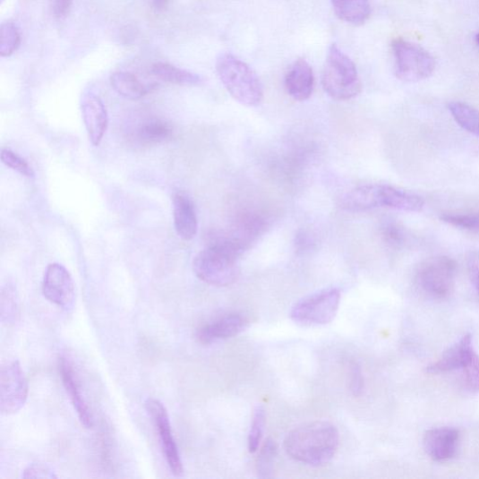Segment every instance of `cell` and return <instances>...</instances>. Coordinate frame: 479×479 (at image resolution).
I'll list each match as a JSON object with an SVG mask.
<instances>
[{
  "instance_id": "obj_1",
  "label": "cell",
  "mask_w": 479,
  "mask_h": 479,
  "mask_svg": "<svg viewBox=\"0 0 479 479\" xmlns=\"http://www.w3.org/2000/svg\"><path fill=\"white\" fill-rule=\"evenodd\" d=\"M287 453L302 464L321 466L335 457L339 447V432L327 422H314L291 431L285 440Z\"/></svg>"
},
{
  "instance_id": "obj_2",
  "label": "cell",
  "mask_w": 479,
  "mask_h": 479,
  "mask_svg": "<svg viewBox=\"0 0 479 479\" xmlns=\"http://www.w3.org/2000/svg\"><path fill=\"white\" fill-rule=\"evenodd\" d=\"M244 252L243 248L232 238L220 235L195 257L194 273L208 285L231 286L239 278L238 260Z\"/></svg>"
},
{
  "instance_id": "obj_3",
  "label": "cell",
  "mask_w": 479,
  "mask_h": 479,
  "mask_svg": "<svg viewBox=\"0 0 479 479\" xmlns=\"http://www.w3.org/2000/svg\"><path fill=\"white\" fill-rule=\"evenodd\" d=\"M217 72L228 94L242 106H260L264 97L262 83L244 61L232 54H222L217 60Z\"/></svg>"
},
{
  "instance_id": "obj_4",
  "label": "cell",
  "mask_w": 479,
  "mask_h": 479,
  "mask_svg": "<svg viewBox=\"0 0 479 479\" xmlns=\"http://www.w3.org/2000/svg\"><path fill=\"white\" fill-rule=\"evenodd\" d=\"M321 83L327 95L339 101L356 98L363 90L356 65L337 45L329 48Z\"/></svg>"
},
{
  "instance_id": "obj_5",
  "label": "cell",
  "mask_w": 479,
  "mask_h": 479,
  "mask_svg": "<svg viewBox=\"0 0 479 479\" xmlns=\"http://www.w3.org/2000/svg\"><path fill=\"white\" fill-rule=\"evenodd\" d=\"M457 264L446 256L423 261L415 272V285L420 293L432 300L448 298L455 285Z\"/></svg>"
},
{
  "instance_id": "obj_6",
  "label": "cell",
  "mask_w": 479,
  "mask_h": 479,
  "mask_svg": "<svg viewBox=\"0 0 479 479\" xmlns=\"http://www.w3.org/2000/svg\"><path fill=\"white\" fill-rule=\"evenodd\" d=\"M395 74L404 81L416 82L429 78L435 69L433 56L424 48L404 38L392 41Z\"/></svg>"
},
{
  "instance_id": "obj_7",
  "label": "cell",
  "mask_w": 479,
  "mask_h": 479,
  "mask_svg": "<svg viewBox=\"0 0 479 479\" xmlns=\"http://www.w3.org/2000/svg\"><path fill=\"white\" fill-rule=\"evenodd\" d=\"M341 301L340 290L325 288L295 304L290 318L302 325H325L335 320Z\"/></svg>"
},
{
  "instance_id": "obj_8",
  "label": "cell",
  "mask_w": 479,
  "mask_h": 479,
  "mask_svg": "<svg viewBox=\"0 0 479 479\" xmlns=\"http://www.w3.org/2000/svg\"><path fill=\"white\" fill-rule=\"evenodd\" d=\"M29 397V383L18 361L0 367V411L13 415L22 408Z\"/></svg>"
},
{
  "instance_id": "obj_9",
  "label": "cell",
  "mask_w": 479,
  "mask_h": 479,
  "mask_svg": "<svg viewBox=\"0 0 479 479\" xmlns=\"http://www.w3.org/2000/svg\"><path fill=\"white\" fill-rule=\"evenodd\" d=\"M145 408H147L158 431L160 443L167 463H168L172 473L175 476H181L184 473V467L172 432L168 412H167L162 403L154 398H150L145 402Z\"/></svg>"
},
{
  "instance_id": "obj_10",
  "label": "cell",
  "mask_w": 479,
  "mask_h": 479,
  "mask_svg": "<svg viewBox=\"0 0 479 479\" xmlns=\"http://www.w3.org/2000/svg\"><path fill=\"white\" fill-rule=\"evenodd\" d=\"M43 293L45 297L64 309L72 310L75 304V286L69 270L59 263H52L44 278Z\"/></svg>"
},
{
  "instance_id": "obj_11",
  "label": "cell",
  "mask_w": 479,
  "mask_h": 479,
  "mask_svg": "<svg viewBox=\"0 0 479 479\" xmlns=\"http://www.w3.org/2000/svg\"><path fill=\"white\" fill-rule=\"evenodd\" d=\"M461 433L455 428H435L423 436L425 452L435 462H446L456 455L460 444Z\"/></svg>"
},
{
  "instance_id": "obj_12",
  "label": "cell",
  "mask_w": 479,
  "mask_h": 479,
  "mask_svg": "<svg viewBox=\"0 0 479 479\" xmlns=\"http://www.w3.org/2000/svg\"><path fill=\"white\" fill-rule=\"evenodd\" d=\"M81 110L89 138L98 147L108 128V114L98 96L92 92L83 95Z\"/></svg>"
},
{
  "instance_id": "obj_13",
  "label": "cell",
  "mask_w": 479,
  "mask_h": 479,
  "mask_svg": "<svg viewBox=\"0 0 479 479\" xmlns=\"http://www.w3.org/2000/svg\"><path fill=\"white\" fill-rule=\"evenodd\" d=\"M58 367L62 382H64V388L70 395L81 425L88 429L92 428L94 426L93 414L85 398H83L71 362L66 357H61Z\"/></svg>"
},
{
  "instance_id": "obj_14",
  "label": "cell",
  "mask_w": 479,
  "mask_h": 479,
  "mask_svg": "<svg viewBox=\"0 0 479 479\" xmlns=\"http://www.w3.org/2000/svg\"><path fill=\"white\" fill-rule=\"evenodd\" d=\"M379 202L380 207L408 213L423 211L425 204L420 195L388 184H379Z\"/></svg>"
},
{
  "instance_id": "obj_15",
  "label": "cell",
  "mask_w": 479,
  "mask_h": 479,
  "mask_svg": "<svg viewBox=\"0 0 479 479\" xmlns=\"http://www.w3.org/2000/svg\"><path fill=\"white\" fill-rule=\"evenodd\" d=\"M287 94L297 101L307 100L313 93L315 77L313 70L304 59H298L285 77Z\"/></svg>"
},
{
  "instance_id": "obj_16",
  "label": "cell",
  "mask_w": 479,
  "mask_h": 479,
  "mask_svg": "<svg viewBox=\"0 0 479 479\" xmlns=\"http://www.w3.org/2000/svg\"><path fill=\"white\" fill-rule=\"evenodd\" d=\"M247 320L239 314H231L206 324L197 331V339L204 345L237 337L247 326Z\"/></svg>"
},
{
  "instance_id": "obj_17",
  "label": "cell",
  "mask_w": 479,
  "mask_h": 479,
  "mask_svg": "<svg viewBox=\"0 0 479 479\" xmlns=\"http://www.w3.org/2000/svg\"><path fill=\"white\" fill-rule=\"evenodd\" d=\"M475 349L471 335L463 337L459 341L449 347L441 359L426 368L428 373L439 374L456 370H462L468 363Z\"/></svg>"
},
{
  "instance_id": "obj_18",
  "label": "cell",
  "mask_w": 479,
  "mask_h": 479,
  "mask_svg": "<svg viewBox=\"0 0 479 479\" xmlns=\"http://www.w3.org/2000/svg\"><path fill=\"white\" fill-rule=\"evenodd\" d=\"M174 220L178 236L185 241L192 240L198 232V218L193 201L183 193L174 197Z\"/></svg>"
},
{
  "instance_id": "obj_19",
  "label": "cell",
  "mask_w": 479,
  "mask_h": 479,
  "mask_svg": "<svg viewBox=\"0 0 479 479\" xmlns=\"http://www.w3.org/2000/svg\"><path fill=\"white\" fill-rule=\"evenodd\" d=\"M344 210L355 213L379 208L378 184H366L346 193L340 201Z\"/></svg>"
},
{
  "instance_id": "obj_20",
  "label": "cell",
  "mask_w": 479,
  "mask_h": 479,
  "mask_svg": "<svg viewBox=\"0 0 479 479\" xmlns=\"http://www.w3.org/2000/svg\"><path fill=\"white\" fill-rule=\"evenodd\" d=\"M333 11L344 22L364 25L371 15L369 0H330Z\"/></svg>"
},
{
  "instance_id": "obj_21",
  "label": "cell",
  "mask_w": 479,
  "mask_h": 479,
  "mask_svg": "<svg viewBox=\"0 0 479 479\" xmlns=\"http://www.w3.org/2000/svg\"><path fill=\"white\" fill-rule=\"evenodd\" d=\"M151 73L158 80L180 86H199L202 78L191 72L177 68L163 62H158L151 67Z\"/></svg>"
},
{
  "instance_id": "obj_22",
  "label": "cell",
  "mask_w": 479,
  "mask_h": 479,
  "mask_svg": "<svg viewBox=\"0 0 479 479\" xmlns=\"http://www.w3.org/2000/svg\"><path fill=\"white\" fill-rule=\"evenodd\" d=\"M111 85L119 95L130 99H139L150 92V89L135 75L126 72L114 73Z\"/></svg>"
},
{
  "instance_id": "obj_23",
  "label": "cell",
  "mask_w": 479,
  "mask_h": 479,
  "mask_svg": "<svg viewBox=\"0 0 479 479\" xmlns=\"http://www.w3.org/2000/svg\"><path fill=\"white\" fill-rule=\"evenodd\" d=\"M173 128L169 123L160 119L144 121L136 131L137 139L148 144H155L169 140Z\"/></svg>"
},
{
  "instance_id": "obj_24",
  "label": "cell",
  "mask_w": 479,
  "mask_h": 479,
  "mask_svg": "<svg viewBox=\"0 0 479 479\" xmlns=\"http://www.w3.org/2000/svg\"><path fill=\"white\" fill-rule=\"evenodd\" d=\"M449 110L459 126L467 133L479 137V110L461 101H452Z\"/></svg>"
},
{
  "instance_id": "obj_25",
  "label": "cell",
  "mask_w": 479,
  "mask_h": 479,
  "mask_svg": "<svg viewBox=\"0 0 479 479\" xmlns=\"http://www.w3.org/2000/svg\"><path fill=\"white\" fill-rule=\"evenodd\" d=\"M19 318V303L16 287L8 282L0 293V321L6 325H13Z\"/></svg>"
},
{
  "instance_id": "obj_26",
  "label": "cell",
  "mask_w": 479,
  "mask_h": 479,
  "mask_svg": "<svg viewBox=\"0 0 479 479\" xmlns=\"http://www.w3.org/2000/svg\"><path fill=\"white\" fill-rule=\"evenodd\" d=\"M278 456V446L273 440H267L257 458V473L261 478L272 476Z\"/></svg>"
},
{
  "instance_id": "obj_27",
  "label": "cell",
  "mask_w": 479,
  "mask_h": 479,
  "mask_svg": "<svg viewBox=\"0 0 479 479\" xmlns=\"http://www.w3.org/2000/svg\"><path fill=\"white\" fill-rule=\"evenodd\" d=\"M21 45V35L13 22H4L0 27V56L4 57L13 55Z\"/></svg>"
},
{
  "instance_id": "obj_28",
  "label": "cell",
  "mask_w": 479,
  "mask_h": 479,
  "mask_svg": "<svg viewBox=\"0 0 479 479\" xmlns=\"http://www.w3.org/2000/svg\"><path fill=\"white\" fill-rule=\"evenodd\" d=\"M266 422V413L262 406H258L254 411L252 426L248 432V450L250 453H255L262 440Z\"/></svg>"
},
{
  "instance_id": "obj_29",
  "label": "cell",
  "mask_w": 479,
  "mask_h": 479,
  "mask_svg": "<svg viewBox=\"0 0 479 479\" xmlns=\"http://www.w3.org/2000/svg\"><path fill=\"white\" fill-rule=\"evenodd\" d=\"M462 371L466 390L472 394L479 392V356L475 351Z\"/></svg>"
},
{
  "instance_id": "obj_30",
  "label": "cell",
  "mask_w": 479,
  "mask_h": 479,
  "mask_svg": "<svg viewBox=\"0 0 479 479\" xmlns=\"http://www.w3.org/2000/svg\"><path fill=\"white\" fill-rule=\"evenodd\" d=\"M441 220L457 227L464 228L474 233H479L478 214H453L447 213L441 217Z\"/></svg>"
},
{
  "instance_id": "obj_31",
  "label": "cell",
  "mask_w": 479,
  "mask_h": 479,
  "mask_svg": "<svg viewBox=\"0 0 479 479\" xmlns=\"http://www.w3.org/2000/svg\"><path fill=\"white\" fill-rule=\"evenodd\" d=\"M2 160L9 168L20 175L29 178L34 177V172L28 161L16 153L9 150H4L2 151Z\"/></svg>"
},
{
  "instance_id": "obj_32",
  "label": "cell",
  "mask_w": 479,
  "mask_h": 479,
  "mask_svg": "<svg viewBox=\"0 0 479 479\" xmlns=\"http://www.w3.org/2000/svg\"><path fill=\"white\" fill-rule=\"evenodd\" d=\"M349 389L354 397H360L364 389V380L360 365L355 362L349 364Z\"/></svg>"
},
{
  "instance_id": "obj_33",
  "label": "cell",
  "mask_w": 479,
  "mask_h": 479,
  "mask_svg": "<svg viewBox=\"0 0 479 479\" xmlns=\"http://www.w3.org/2000/svg\"><path fill=\"white\" fill-rule=\"evenodd\" d=\"M382 236L390 245H399L405 240L403 228L397 223L388 222L382 227Z\"/></svg>"
},
{
  "instance_id": "obj_34",
  "label": "cell",
  "mask_w": 479,
  "mask_h": 479,
  "mask_svg": "<svg viewBox=\"0 0 479 479\" xmlns=\"http://www.w3.org/2000/svg\"><path fill=\"white\" fill-rule=\"evenodd\" d=\"M23 478H56V475L44 464H32L24 470Z\"/></svg>"
},
{
  "instance_id": "obj_35",
  "label": "cell",
  "mask_w": 479,
  "mask_h": 479,
  "mask_svg": "<svg viewBox=\"0 0 479 479\" xmlns=\"http://www.w3.org/2000/svg\"><path fill=\"white\" fill-rule=\"evenodd\" d=\"M467 265L471 281L479 295V254L471 253L467 260Z\"/></svg>"
},
{
  "instance_id": "obj_36",
  "label": "cell",
  "mask_w": 479,
  "mask_h": 479,
  "mask_svg": "<svg viewBox=\"0 0 479 479\" xmlns=\"http://www.w3.org/2000/svg\"><path fill=\"white\" fill-rule=\"evenodd\" d=\"M73 0H55V13L57 17H65L71 11Z\"/></svg>"
},
{
  "instance_id": "obj_37",
  "label": "cell",
  "mask_w": 479,
  "mask_h": 479,
  "mask_svg": "<svg viewBox=\"0 0 479 479\" xmlns=\"http://www.w3.org/2000/svg\"><path fill=\"white\" fill-rule=\"evenodd\" d=\"M153 2L157 9L162 10L166 7L167 2H168V0H153Z\"/></svg>"
},
{
  "instance_id": "obj_38",
  "label": "cell",
  "mask_w": 479,
  "mask_h": 479,
  "mask_svg": "<svg viewBox=\"0 0 479 479\" xmlns=\"http://www.w3.org/2000/svg\"><path fill=\"white\" fill-rule=\"evenodd\" d=\"M476 44L479 47V33L475 37Z\"/></svg>"
}]
</instances>
